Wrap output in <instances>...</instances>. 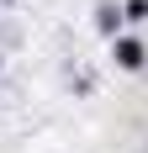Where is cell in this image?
<instances>
[{
	"label": "cell",
	"instance_id": "cell-1",
	"mask_svg": "<svg viewBox=\"0 0 148 153\" xmlns=\"http://www.w3.org/2000/svg\"><path fill=\"white\" fill-rule=\"evenodd\" d=\"M111 53H117L122 69H143V42H138V37H117V42H111Z\"/></svg>",
	"mask_w": 148,
	"mask_h": 153
},
{
	"label": "cell",
	"instance_id": "cell-2",
	"mask_svg": "<svg viewBox=\"0 0 148 153\" xmlns=\"http://www.w3.org/2000/svg\"><path fill=\"white\" fill-rule=\"evenodd\" d=\"M127 21H148V0H127Z\"/></svg>",
	"mask_w": 148,
	"mask_h": 153
}]
</instances>
